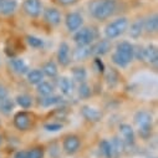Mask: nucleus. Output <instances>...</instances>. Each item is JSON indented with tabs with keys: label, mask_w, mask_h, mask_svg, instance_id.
Returning <instances> with one entry per match:
<instances>
[{
	"label": "nucleus",
	"mask_w": 158,
	"mask_h": 158,
	"mask_svg": "<svg viewBox=\"0 0 158 158\" xmlns=\"http://www.w3.org/2000/svg\"><path fill=\"white\" fill-rule=\"evenodd\" d=\"M62 128V125L60 123H49V125H45V130L50 131V132H57Z\"/></svg>",
	"instance_id": "f704fd0d"
},
{
	"label": "nucleus",
	"mask_w": 158,
	"mask_h": 158,
	"mask_svg": "<svg viewBox=\"0 0 158 158\" xmlns=\"http://www.w3.org/2000/svg\"><path fill=\"white\" fill-rule=\"evenodd\" d=\"M78 94H80V96H81V97H89V96H90V94H91V90H90L89 85H87V84H85V82H81L80 89H78Z\"/></svg>",
	"instance_id": "72a5a7b5"
},
{
	"label": "nucleus",
	"mask_w": 158,
	"mask_h": 158,
	"mask_svg": "<svg viewBox=\"0 0 158 158\" xmlns=\"http://www.w3.org/2000/svg\"><path fill=\"white\" fill-rule=\"evenodd\" d=\"M23 9L29 16L36 18L41 13V4L39 0H25L23 4Z\"/></svg>",
	"instance_id": "0eeeda50"
},
{
	"label": "nucleus",
	"mask_w": 158,
	"mask_h": 158,
	"mask_svg": "<svg viewBox=\"0 0 158 158\" xmlns=\"http://www.w3.org/2000/svg\"><path fill=\"white\" fill-rule=\"evenodd\" d=\"M61 101V98L59 96H44L43 98H40V101H39V103H40L41 106L44 107H50L52 105H56Z\"/></svg>",
	"instance_id": "cd10ccee"
},
{
	"label": "nucleus",
	"mask_w": 158,
	"mask_h": 158,
	"mask_svg": "<svg viewBox=\"0 0 158 158\" xmlns=\"http://www.w3.org/2000/svg\"><path fill=\"white\" fill-rule=\"evenodd\" d=\"M26 158H44V151L43 148H31L29 152H26Z\"/></svg>",
	"instance_id": "2f4dec72"
},
{
	"label": "nucleus",
	"mask_w": 158,
	"mask_h": 158,
	"mask_svg": "<svg viewBox=\"0 0 158 158\" xmlns=\"http://www.w3.org/2000/svg\"><path fill=\"white\" fill-rule=\"evenodd\" d=\"M59 89L62 95L70 96L73 92V82L70 80L69 77H61L59 80Z\"/></svg>",
	"instance_id": "a211bd4d"
},
{
	"label": "nucleus",
	"mask_w": 158,
	"mask_h": 158,
	"mask_svg": "<svg viewBox=\"0 0 158 158\" xmlns=\"http://www.w3.org/2000/svg\"><path fill=\"white\" fill-rule=\"evenodd\" d=\"M44 18L45 20L50 24V25H59L61 21V14L59 13V10H56L55 8H49L45 10L44 13Z\"/></svg>",
	"instance_id": "dca6fc26"
},
{
	"label": "nucleus",
	"mask_w": 158,
	"mask_h": 158,
	"mask_svg": "<svg viewBox=\"0 0 158 158\" xmlns=\"http://www.w3.org/2000/svg\"><path fill=\"white\" fill-rule=\"evenodd\" d=\"M135 122L139 128V135L147 138L152 132V123H153L152 114L147 111H138L135 114Z\"/></svg>",
	"instance_id": "7ed1b4c3"
},
{
	"label": "nucleus",
	"mask_w": 158,
	"mask_h": 158,
	"mask_svg": "<svg viewBox=\"0 0 158 158\" xmlns=\"http://www.w3.org/2000/svg\"><path fill=\"white\" fill-rule=\"evenodd\" d=\"M16 102H18V105H19L20 107H23V108H29V107L31 106V103H32V100H31V97H30L29 95H19V96L16 97Z\"/></svg>",
	"instance_id": "c85d7f7f"
},
{
	"label": "nucleus",
	"mask_w": 158,
	"mask_h": 158,
	"mask_svg": "<svg viewBox=\"0 0 158 158\" xmlns=\"http://www.w3.org/2000/svg\"><path fill=\"white\" fill-rule=\"evenodd\" d=\"M135 57V46L127 41H122L117 45L116 51L112 55V61L120 67H126Z\"/></svg>",
	"instance_id": "f03ea898"
},
{
	"label": "nucleus",
	"mask_w": 158,
	"mask_h": 158,
	"mask_svg": "<svg viewBox=\"0 0 158 158\" xmlns=\"http://www.w3.org/2000/svg\"><path fill=\"white\" fill-rule=\"evenodd\" d=\"M73 80L77 82H85L86 80V70L84 67H76L73 70Z\"/></svg>",
	"instance_id": "c756f323"
},
{
	"label": "nucleus",
	"mask_w": 158,
	"mask_h": 158,
	"mask_svg": "<svg viewBox=\"0 0 158 158\" xmlns=\"http://www.w3.org/2000/svg\"><path fill=\"white\" fill-rule=\"evenodd\" d=\"M111 49V43L110 40H100L97 41L95 45H92L90 48V52L91 55H96V56H102L105 54H107Z\"/></svg>",
	"instance_id": "f8f14e48"
},
{
	"label": "nucleus",
	"mask_w": 158,
	"mask_h": 158,
	"mask_svg": "<svg viewBox=\"0 0 158 158\" xmlns=\"http://www.w3.org/2000/svg\"><path fill=\"white\" fill-rule=\"evenodd\" d=\"M90 55H91V52H90V48L89 46H77L72 52V57H73L75 61L85 60Z\"/></svg>",
	"instance_id": "aec40b11"
},
{
	"label": "nucleus",
	"mask_w": 158,
	"mask_h": 158,
	"mask_svg": "<svg viewBox=\"0 0 158 158\" xmlns=\"http://www.w3.org/2000/svg\"><path fill=\"white\" fill-rule=\"evenodd\" d=\"M37 92L40 94L41 96H50L54 92V87L51 84L41 81L40 84H37Z\"/></svg>",
	"instance_id": "393cba45"
},
{
	"label": "nucleus",
	"mask_w": 158,
	"mask_h": 158,
	"mask_svg": "<svg viewBox=\"0 0 158 158\" xmlns=\"http://www.w3.org/2000/svg\"><path fill=\"white\" fill-rule=\"evenodd\" d=\"M110 143H111V148H112L113 158H118V157L122 154V152H123V149H125V142H123L121 138L114 137Z\"/></svg>",
	"instance_id": "6ab92c4d"
},
{
	"label": "nucleus",
	"mask_w": 158,
	"mask_h": 158,
	"mask_svg": "<svg viewBox=\"0 0 158 158\" xmlns=\"http://www.w3.org/2000/svg\"><path fill=\"white\" fill-rule=\"evenodd\" d=\"M10 65L13 67V70L19 73V75H25L29 72V66L26 65V62L23 60V59H19V57H13L10 60Z\"/></svg>",
	"instance_id": "f3484780"
},
{
	"label": "nucleus",
	"mask_w": 158,
	"mask_h": 158,
	"mask_svg": "<svg viewBox=\"0 0 158 158\" xmlns=\"http://www.w3.org/2000/svg\"><path fill=\"white\" fill-rule=\"evenodd\" d=\"M76 2V0H59V3L62 4V5H71Z\"/></svg>",
	"instance_id": "58836bf2"
},
{
	"label": "nucleus",
	"mask_w": 158,
	"mask_h": 158,
	"mask_svg": "<svg viewBox=\"0 0 158 158\" xmlns=\"http://www.w3.org/2000/svg\"><path fill=\"white\" fill-rule=\"evenodd\" d=\"M100 149H101L102 154L105 156V158H113V153H112V148H111L110 141L102 139L100 142Z\"/></svg>",
	"instance_id": "bb28decb"
},
{
	"label": "nucleus",
	"mask_w": 158,
	"mask_h": 158,
	"mask_svg": "<svg viewBox=\"0 0 158 158\" xmlns=\"http://www.w3.org/2000/svg\"><path fill=\"white\" fill-rule=\"evenodd\" d=\"M62 147L67 154H73L75 152H77L78 147H80V139H78V137H76V136H67L64 139Z\"/></svg>",
	"instance_id": "ddd939ff"
},
{
	"label": "nucleus",
	"mask_w": 158,
	"mask_h": 158,
	"mask_svg": "<svg viewBox=\"0 0 158 158\" xmlns=\"http://www.w3.org/2000/svg\"><path fill=\"white\" fill-rule=\"evenodd\" d=\"M2 141H3V138H2V136H0V144H2Z\"/></svg>",
	"instance_id": "ea45409f"
},
{
	"label": "nucleus",
	"mask_w": 158,
	"mask_h": 158,
	"mask_svg": "<svg viewBox=\"0 0 158 158\" xmlns=\"http://www.w3.org/2000/svg\"><path fill=\"white\" fill-rule=\"evenodd\" d=\"M43 73L49 77H55L57 75V66L55 65V62H52V61L46 62L43 67Z\"/></svg>",
	"instance_id": "a878e982"
},
{
	"label": "nucleus",
	"mask_w": 158,
	"mask_h": 158,
	"mask_svg": "<svg viewBox=\"0 0 158 158\" xmlns=\"http://www.w3.org/2000/svg\"><path fill=\"white\" fill-rule=\"evenodd\" d=\"M57 60L60 62V65L62 66H67L71 61V50L69 44L66 43H61L59 46V51H57Z\"/></svg>",
	"instance_id": "9b49d317"
},
{
	"label": "nucleus",
	"mask_w": 158,
	"mask_h": 158,
	"mask_svg": "<svg viewBox=\"0 0 158 158\" xmlns=\"http://www.w3.org/2000/svg\"><path fill=\"white\" fill-rule=\"evenodd\" d=\"M44 80V73L41 70H31L27 72V81L31 85H37Z\"/></svg>",
	"instance_id": "412c9836"
},
{
	"label": "nucleus",
	"mask_w": 158,
	"mask_h": 158,
	"mask_svg": "<svg viewBox=\"0 0 158 158\" xmlns=\"http://www.w3.org/2000/svg\"><path fill=\"white\" fill-rule=\"evenodd\" d=\"M14 108V102L13 100L4 97V98H0V112L4 113V114H9L11 112V110Z\"/></svg>",
	"instance_id": "b1692460"
},
{
	"label": "nucleus",
	"mask_w": 158,
	"mask_h": 158,
	"mask_svg": "<svg viewBox=\"0 0 158 158\" xmlns=\"http://www.w3.org/2000/svg\"><path fill=\"white\" fill-rule=\"evenodd\" d=\"M14 158H26V152L25 151H19V152H16Z\"/></svg>",
	"instance_id": "4c0bfd02"
},
{
	"label": "nucleus",
	"mask_w": 158,
	"mask_h": 158,
	"mask_svg": "<svg viewBox=\"0 0 158 158\" xmlns=\"http://www.w3.org/2000/svg\"><path fill=\"white\" fill-rule=\"evenodd\" d=\"M144 27H143V20H136L131 27H130V36L133 37V39H137L142 35Z\"/></svg>",
	"instance_id": "4be33fe9"
},
{
	"label": "nucleus",
	"mask_w": 158,
	"mask_h": 158,
	"mask_svg": "<svg viewBox=\"0 0 158 158\" xmlns=\"http://www.w3.org/2000/svg\"><path fill=\"white\" fill-rule=\"evenodd\" d=\"M128 27V20L126 18H120L112 23H110L106 29H105V34L107 39H116L118 36H121Z\"/></svg>",
	"instance_id": "20e7f679"
},
{
	"label": "nucleus",
	"mask_w": 158,
	"mask_h": 158,
	"mask_svg": "<svg viewBox=\"0 0 158 158\" xmlns=\"http://www.w3.org/2000/svg\"><path fill=\"white\" fill-rule=\"evenodd\" d=\"M82 16L78 13H70L66 16V26L69 31H76L82 25Z\"/></svg>",
	"instance_id": "9d476101"
},
{
	"label": "nucleus",
	"mask_w": 158,
	"mask_h": 158,
	"mask_svg": "<svg viewBox=\"0 0 158 158\" xmlns=\"http://www.w3.org/2000/svg\"><path fill=\"white\" fill-rule=\"evenodd\" d=\"M18 8L16 0H0V14L2 15H11L15 13Z\"/></svg>",
	"instance_id": "4468645a"
},
{
	"label": "nucleus",
	"mask_w": 158,
	"mask_h": 158,
	"mask_svg": "<svg viewBox=\"0 0 158 158\" xmlns=\"http://www.w3.org/2000/svg\"><path fill=\"white\" fill-rule=\"evenodd\" d=\"M6 96H8V90H6V87H5L4 85L0 84V98H4V97H6Z\"/></svg>",
	"instance_id": "c9c22d12"
},
{
	"label": "nucleus",
	"mask_w": 158,
	"mask_h": 158,
	"mask_svg": "<svg viewBox=\"0 0 158 158\" xmlns=\"http://www.w3.org/2000/svg\"><path fill=\"white\" fill-rule=\"evenodd\" d=\"M97 37V31L92 27H84L75 34L73 40L77 46H89Z\"/></svg>",
	"instance_id": "39448f33"
},
{
	"label": "nucleus",
	"mask_w": 158,
	"mask_h": 158,
	"mask_svg": "<svg viewBox=\"0 0 158 158\" xmlns=\"http://www.w3.org/2000/svg\"><path fill=\"white\" fill-rule=\"evenodd\" d=\"M31 125V118L26 112H19L14 116V126L20 131H26Z\"/></svg>",
	"instance_id": "6e6552de"
},
{
	"label": "nucleus",
	"mask_w": 158,
	"mask_h": 158,
	"mask_svg": "<svg viewBox=\"0 0 158 158\" xmlns=\"http://www.w3.org/2000/svg\"><path fill=\"white\" fill-rule=\"evenodd\" d=\"M143 27L148 32H156L158 29V16L157 15L149 16L146 21H143Z\"/></svg>",
	"instance_id": "5701e85b"
},
{
	"label": "nucleus",
	"mask_w": 158,
	"mask_h": 158,
	"mask_svg": "<svg viewBox=\"0 0 158 158\" xmlns=\"http://www.w3.org/2000/svg\"><path fill=\"white\" fill-rule=\"evenodd\" d=\"M106 80H107V84H108L110 86H114V85L117 84V81H118V75H117V72H116L114 70H111V71L107 73V76H106Z\"/></svg>",
	"instance_id": "473e14b6"
},
{
	"label": "nucleus",
	"mask_w": 158,
	"mask_h": 158,
	"mask_svg": "<svg viewBox=\"0 0 158 158\" xmlns=\"http://www.w3.org/2000/svg\"><path fill=\"white\" fill-rule=\"evenodd\" d=\"M120 132H121V136H122V141L127 144H132L135 142V132H133V128L127 125V123H122L120 126Z\"/></svg>",
	"instance_id": "2eb2a0df"
},
{
	"label": "nucleus",
	"mask_w": 158,
	"mask_h": 158,
	"mask_svg": "<svg viewBox=\"0 0 158 158\" xmlns=\"http://www.w3.org/2000/svg\"><path fill=\"white\" fill-rule=\"evenodd\" d=\"M81 114L84 116V118H86V120L90 122H98L102 118V112L98 111L97 108L91 107V106H82Z\"/></svg>",
	"instance_id": "1a4fd4ad"
},
{
	"label": "nucleus",
	"mask_w": 158,
	"mask_h": 158,
	"mask_svg": "<svg viewBox=\"0 0 158 158\" xmlns=\"http://www.w3.org/2000/svg\"><path fill=\"white\" fill-rule=\"evenodd\" d=\"M116 6V0H95L90 6V13L97 20H106L114 13Z\"/></svg>",
	"instance_id": "f257e3e1"
},
{
	"label": "nucleus",
	"mask_w": 158,
	"mask_h": 158,
	"mask_svg": "<svg viewBox=\"0 0 158 158\" xmlns=\"http://www.w3.org/2000/svg\"><path fill=\"white\" fill-rule=\"evenodd\" d=\"M26 40H27V44L31 48H41L44 45V41L40 37H36V36H32V35H29L26 37Z\"/></svg>",
	"instance_id": "7c9ffc66"
},
{
	"label": "nucleus",
	"mask_w": 158,
	"mask_h": 158,
	"mask_svg": "<svg viewBox=\"0 0 158 158\" xmlns=\"http://www.w3.org/2000/svg\"><path fill=\"white\" fill-rule=\"evenodd\" d=\"M95 64H96V66L98 67V71L100 72H103V70H105V66H103V64H102V61L97 57L96 60H95Z\"/></svg>",
	"instance_id": "e433bc0d"
},
{
	"label": "nucleus",
	"mask_w": 158,
	"mask_h": 158,
	"mask_svg": "<svg viewBox=\"0 0 158 158\" xmlns=\"http://www.w3.org/2000/svg\"><path fill=\"white\" fill-rule=\"evenodd\" d=\"M135 56L139 60L148 62V64H157V61H158V51H157V48L153 45H149L147 48H139L138 50H135Z\"/></svg>",
	"instance_id": "423d86ee"
}]
</instances>
